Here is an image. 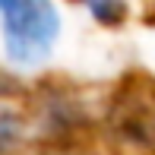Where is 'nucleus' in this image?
<instances>
[{"mask_svg":"<svg viewBox=\"0 0 155 155\" xmlns=\"http://www.w3.org/2000/svg\"><path fill=\"white\" fill-rule=\"evenodd\" d=\"M3 38L16 63H38L51 54L60 32V16L45 0H3Z\"/></svg>","mask_w":155,"mask_h":155,"instance_id":"nucleus-1","label":"nucleus"},{"mask_svg":"<svg viewBox=\"0 0 155 155\" xmlns=\"http://www.w3.org/2000/svg\"><path fill=\"white\" fill-rule=\"evenodd\" d=\"M16 136H19V117L13 114L10 108L0 104V155L16 143Z\"/></svg>","mask_w":155,"mask_h":155,"instance_id":"nucleus-2","label":"nucleus"},{"mask_svg":"<svg viewBox=\"0 0 155 155\" xmlns=\"http://www.w3.org/2000/svg\"><path fill=\"white\" fill-rule=\"evenodd\" d=\"M89 13L98 16L101 22H114V19L124 16V6L120 3H89Z\"/></svg>","mask_w":155,"mask_h":155,"instance_id":"nucleus-3","label":"nucleus"}]
</instances>
